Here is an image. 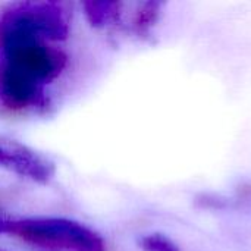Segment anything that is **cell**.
I'll return each instance as SVG.
<instances>
[{
    "label": "cell",
    "mask_w": 251,
    "mask_h": 251,
    "mask_svg": "<svg viewBox=\"0 0 251 251\" xmlns=\"http://www.w3.org/2000/svg\"><path fill=\"white\" fill-rule=\"evenodd\" d=\"M85 15L93 26H104L118 15L119 3L116 1H87L84 3Z\"/></svg>",
    "instance_id": "obj_5"
},
{
    "label": "cell",
    "mask_w": 251,
    "mask_h": 251,
    "mask_svg": "<svg viewBox=\"0 0 251 251\" xmlns=\"http://www.w3.org/2000/svg\"><path fill=\"white\" fill-rule=\"evenodd\" d=\"M141 247L146 251H178V249L163 235L151 234L141 240Z\"/></svg>",
    "instance_id": "obj_6"
},
{
    "label": "cell",
    "mask_w": 251,
    "mask_h": 251,
    "mask_svg": "<svg viewBox=\"0 0 251 251\" xmlns=\"http://www.w3.org/2000/svg\"><path fill=\"white\" fill-rule=\"evenodd\" d=\"M0 65L21 79L46 88L63 72L68 56L56 44L29 43L0 51Z\"/></svg>",
    "instance_id": "obj_3"
},
{
    "label": "cell",
    "mask_w": 251,
    "mask_h": 251,
    "mask_svg": "<svg viewBox=\"0 0 251 251\" xmlns=\"http://www.w3.org/2000/svg\"><path fill=\"white\" fill-rule=\"evenodd\" d=\"M6 219L1 216V213H0V234H4V228H6Z\"/></svg>",
    "instance_id": "obj_7"
},
{
    "label": "cell",
    "mask_w": 251,
    "mask_h": 251,
    "mask_svg": "<svg viewBox=\"0 0 251 251\" xmlns=\"http://www.w3.org/2000/svg\"><path fill=\"white\" fill-rule=\"evenodd\" d=\"M0 168L38 184H47L56 172L54 163L46 156L6 138H0Z\"/></svg>",
    "instance_id": "obj_4"
},
{
    "label": "cell",
    "mask_w": 251,
    "mask_h": 251,
    "mask_svg": "<svg viewBox=\"0 0 251 251\" xmlns=\"http://www.w3.org/2000/svg\"><path fill=\"white\" fill-rule=\"evenodd\" d=\"M69 10L59 1H19L0 12V51L29 43L63 41L69 35Z\"/></svg>",
    "instance_id": "obj_1"
},
{
    "label": "cell",
    "mask_w": 251,
    "mask_h": 251,
    "mask_svg": "<svg viewBox=\"0 0 251 251\" xmlns=\"http://www.w3.org/2000/svg\"><path fill=\"white\" fill-rule=\"evenodd\" d=\"M4 234L26 244L59 251H106L100 234L65 218H24L7 221Z\"/></svg>",
    "instance_id": "obj_2"
}]
</instances>
